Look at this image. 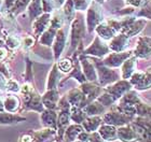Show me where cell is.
Returning a JSON list of instances; mask_svg holds the SVG:
<instances>
[{"label":"cell","mask_w":151,"mask_h":142,"mask_svg":"<svg viewBox=\"0 0 151 142\" xmlns=\"http://www.w3.org/2000/svg\"><path fill=\"white\" fill-rule=\"evenodd\" d=\"M99 135L103 140L106 141H113L116 139V129L111 125H104L99 128Z\"/></svg>","instance_id":"3957f363"},{"label":"cell","mask_w":151,"mask_h":142,"mask_svg":"<svg viewBox=\"0 0 151 142\" xmlns=\"http://www.w3.org/2000/svg\"><path fill=\"white\" fill-rule=\"evenodd\" d=\"M41 120H42V123L47 127L56 129V114H55V112L51 110L45 111L41 115Z\"/></svg>","instance_id":"5b68a950"},{"label":"cell","mask_w":151,"mask_h":142,"mask_svg":"<svg viewBox=\"0 0 151 142\" xmlns=\"http://www.w3.org/2000/svg\"><path fill=\"white\" fill-rule=\"evenodd\" d=\"M57 93L55 91H50L49 93L44 95L43 98H42V101H43L44 106L49 109H54L55 106H56V101H57Z\"/></svg>","instance_id":"9c48e42d"},{"label":"cell","mask_w":151,"mask_h":142,"mask_svg":"<svg viewBox=\"0 0 151 142\" xmlns=\"http://www.w3.org/2000/svg\"><path fill=\"white\" fill-rule=\"evenodd\" d=\"M70 117H71V120H73L75 123H77V124L83 123V121L85 120V114L77 107H73V109H71Z\"/></svg>","instance_id":"8fae6325"},{"label":"cell","mask_w":151,"mask_h":142,"mask_svg":"<svg viewBox=\"0 0 151 142\" xmlns=\"http://www.w3.org/2000/svg\"><path fill=\"white\" fill-rule=\"evenodd\" d=\"M24 42H25V45L27 47L32 46V44H34V39L32 38V37H26L25 40H24Z\"/></svg>","instance_id":"7402d4cb"},{"label":"cell","mask_w":151,"mask_h":142,"mask_svg":"<svg viewBox=\"0 0 151 142\" xmlns=\"http://www.w3.org/2000/svg\"><path fill=\"white\" fill-rule=\"evenodd\" d=\"M6 55H8V51L6 49H3V47H0V61H2L6 58Z\"/></svg>","instance_id":"44dd1931"},{"label":"cell","mask_w":151,"mask_h":142,"mask_svg":"<svg viewBox=\"0 0 151 142\" xmlns=\"http://www.w3.org/2000/svg\"><path fill=\"white\" fill-rule=\"evenodd\" d=\"M64 41H65V37H64L63 32H60L58 37H57L56 43H55V46H54L55 57H58L62 54V51H63V47H64Z\"/></svg>","instance_id":"4fadbf2b"},{"label":"cell","mask_w":151,"mask_h":142,"mask_svg":"<svg viewBox=\"0 0 151 142\" xmlns=\"http://www.w3.org/2000/svg\"><path fill=\"white\" fill-rule=\"evenodd\" d=\"M104 111V107L101 106V103L98 102H94V103H91L90 106L85 108V112L88 115H95V114H99Z\"/></svg>","instance_id":"7c38bea8"},{"label":"cell","mask_w":151,"mask_h":142,"mask_svg":"<svg viewBox=\"0 0 151 142\" xmlns=\"http://www.w3.org/2000/svg\"><path fill=\"white\" fill-rule=\"evenodd\" d=\"M4 109V107H3V103H2V101H1V99H0V112Z\"/></svg>","instance_id":"603a6c76"},{"label":"cell","mask_w":151,"mask_h":142,"mask_svg":"<svg viewBox=\"0 0 151 142\" xmlns=\"http://www.w3.org/2000/svg\"><path fill=\"white\" fill-rule=\"evenodd\" d=\"M19 142H34V136H32V135H23L19 138Z\"/></svg>","instance_id":"ffe728a7"},{"label":"cell","mask_w":151,"mask_h":142,"mask_svg":"<svg viewBox=\"0 0 151 142\" xmlns=\"http://www.w3.org/2000/svg\"><path fill=\"white\" fill-rule=\"evenodd\" d=\"M6 45L12 49V50H15L16 47L19 46V41L16 38H13V37H9L8 40H6Z\"/></svg>","instance_id":"e0dca14e"},{"label":"cell","mask_w":151,"mask_h":142,"mask_svg":"<svg viewBox=\"0 0 151 142\" xmlns=\"http://www.w3.org/2000/svg\"><path fill=\"white\" fill-rule=\"evenodd\" d=\"M116 135L123 142L136 141V133L129 127H122L116 131Z\"/></svg>","instance_id":"277c9868"},{"label":"cell","mask_w":151,"mask_h":142,"mask_svg":"<svg viewBox=\"0 0 151 142\" xmlns=\"http://www.w3.org/2000/svg\"><path fill=\"white\" fill-rule=\"evenodd\" d=\"M58 68L62 72H69L73 68V64L69 59H63L58 63Z\"/></svg>","instance_id":"9a60e30c"},{"label":"cell","mask_w":151,"mask_h":142,"mask_svg":"<svg viewBox=\"0 0 151 142\" xmlns=\"http://www.w3.org/2000/svg\"><path fill=\"white\" fill-rule=\"evenodd\" d=\"M101 122L99 117H90L83 121V127L86 130V133H94L101 125Z\"/></svg>","instance_id":"52a82bcc"},{"label":"cell","mask_w":151,"mask_h":142,"mask_svg":"<svg viewBox=\"0 0 151 142\" xmlns=\"http://www.w3.org/2000/svg\"><path fill=\"white\" fill-rule=\"evenodd\" d=\"M82 65H83V69L85 71V74L88 78V80H95L96 78V74H95V71L93 69V66L88 63V60L83 59L82 60Z\"/></svg>","instance_id":"5bb4252c"},{"label":"cell","mask_w":151,"mask_h":142,"mask_svg":"<svg viewBox=\"0 0 151 142\" xmlns=\"http://www.w3.org/2000/svg\"><path fill=\"white\" fill-rule=\"evenodd\" d=\"M6 88H8V91H11V92H19V91H21V87L19 86L17 82L13 81V80H9V82L6 84Z\"/></svg>","instance_id":"ac0fdd59"},{"label":"cell","mask_w":151,"mask_h":142,"mask_svg":"<svg viewBox=\"0 0 151 142\" xmlns=\"http://www.w3.org/2000/svg\"><path fill=\"white\" fill-rule=\"evenodd\" d=\"M107 52H108L107 47H105L104 45H101L99 42L97 43V40H96L90 49H88V50L85 51V54H94V55L101 56V55H105Z\"/></svg>","instance_id":"30bf717a"},{"label":"cell","mask_w":151,"mask_h":142,"mask_svg":"<svg viewBox=\"0 0 151 142\" xmlns=\"http://www.w3.org/2000/svg\"><path fill=\"white\" fill-rule=\"evenodd\" d=\"M73 142H81V141H80V140H75Z\"/></svg>","instance_id":"cb8c5ba5"},{"label":"cell","mask_w":151,"mask_h":142,"mask_svg":"<svg viewBox=\"0 0 151 142\" xmlns=\"http://www.w3.org/2000/svg\"><path fill=\"white\" fill-rule=\"evenodd\" d=\"M34 142H51L53 141V138L55 137L56 133L53 128H45V129L39 130V131H34Z\"/></svg>","instance_id":"6da1fadb"},{"label":"cell","mask_w":151,"mask_h":142,"mask_svg":"<svg viewBox=\"0 0 151 142\" xmlns=\"http://www.w3.org/2000/svg\"><path fill=\"white\" fill-rule=\"evenodd\" d=\"M22 121H25V117L15 115L13 113H6V112H2V111L0 112V124L8 125V124L19 123V122H22Z\"/></svg>","instance_id":"8992f818"},{"label":"cell","mask_w":151,"mask_h":142,"mask_svg":"<svg viewBox=\"0 0 151 142\" xmlns=\"http://www.w3.org/2000/svg\"><path fill=\"white\" fill-rule=\"evenodd\" d=\"M88 142H104V141H103V138L101 137L99 133H93L90 135V138H88Z\"/></svg>","instance_id":"d6986e66"},{"label":"cell","mask_w":151,"mask_h":142,"mask_svg":"<svg viewBox=\"0 0 151 142\" xmlns=\"http://www.w3.org/2000/svg\"><path fill=\"white\" fill-rule=\"evenodd\" d=\"M134 61H135L134 59H131V60H129L127 63L124 64V66H123V76L127 78V76H129V74L132 73V69L134 68V65H135Z\"/></svg>","instance_id":"2e32d148"},{"label":"cell","mask_w":151,"mask_h":142,"mask_svg":"<svg viewBox=\"0 0 151 142\" xmlns=\"http://www.w3.org/2000/svg\"><path fill=\"white\" fill-rule=\"evenodd\" d=\"M83 131V128L80 125H71L65 130V138L68 139L69 141L73 142L76 138Z\"/></svg>","instance_id":"ba28073f"},{"label":"cell","mask_w":151,"mask_h":142,"mask_svg":"<svg viewBox=\"0 0 151 142\" xmlns=\"http://www.w3.org/2000/svg\"><path fill=\"white\" fill-rule=\"evenodd\" d=\"M3 107L4 110L8 111L9 113H14L19 108V98L13 96V95H8L3 101Z\"/></svg>","instance_id":"7a4b0ae2"}]
</instances>
